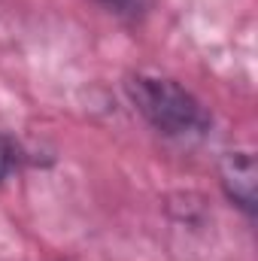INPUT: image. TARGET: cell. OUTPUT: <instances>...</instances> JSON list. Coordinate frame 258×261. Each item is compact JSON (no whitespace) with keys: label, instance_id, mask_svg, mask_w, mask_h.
Returning <instances> with one entry per match:
<instances>
[{"label":"cell","instance_id":"6da1fadb","mask_svg":"<svg viewBox=\"0 0 258 261\" xmlns=\"http://www.w3.org/2000/svg\"><path fill=\"white\" fill-rule=\"evenodd\" d=\"M125 94L143 122L167 140H203L213 130V116L186 85L170 76L134 73L125 79Z\"/></svg>","mask_w":258,"mask_h":261},{"label":"cell","instance_id":"7a4b0ae2","mask_svg":"<svg viewBox=\"0 0 258 261\" xmlns=\"http://www.w3.org/2000/svg\"><path fill=\"white\" fill-rule=\"evenodd\" d=\"M255 158L249 149H231L222 152L219 158V186L225 197L252 222L258 213V197H255Z\"/></svg>","mask_w":258,"mask_h":261},{"label":"cell","instance_id":"3957f363","mask_svg":"<svg viewBox=\"0 0 258 261\" xmlns=\"http://www.w3.org/2000/svg\"><path fill=\"white\" fill-rule=\"evenodd\" d=\"M18 167H21V146H18L9 134L0 130V186H3Z\"/></svg>","mask_w":258,"mask_h":261},{"label":"cell","instance_id":"277c9868","mask_svg":"<svg viewBox=\"0 0 258 261\" xmlns=\"http://www.w3.org/2000/svg\"><path fill=\"white\" fill-rule=\"evenodd\" d=\"M94 3H100L107 12H113L125 21H140L152 9V0H94Z\"/></svg>","mask_w":258,"mask_h":261}]
</instances>
